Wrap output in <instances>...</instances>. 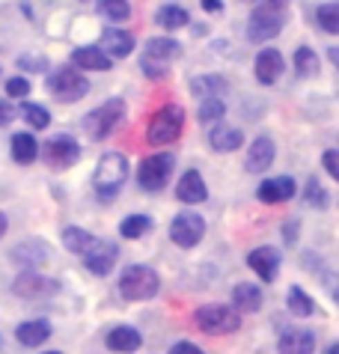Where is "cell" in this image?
Wrapping results in <instances>:
<instances>
[{"label":"cell","instance_id":"cell-29","mask_svg":"<svg viewBox=\"0 0 339 354\" xmlns=\"http://www.w3.org/2000/svg\"><path fill=\"white\" fill-rule=\"evenodd\" d=\"M229 90V81L223 75H196L191 81V93L203 98H221Z\"/></svg>","mask_w":339,"mask_h":354},{"label":"cell","instance_id":"cell-21","mask_svg":"<svg viewBox=\"0 0 339 354\" xmlns=\"http://www.w3.org/2000/svg\"><path fill=\"white\" fill-rule=\"evenodd\" d=\"M104 342H107V348L116 351V354H134V351H140L143 337L137 328H131V324H119V328H111Z\"/></svg>","mask_w":339,"mask_h":354},{"label":"cell","instance_id":"cell-24","mask_svg":"<svg viewBox=\"0 0 339 354\" xmlns=\"http://www.w3.org/2000/svg\"><path fill=\"white\" fill-rule=\"evenodd\" d=\"M72 68H77V72H84V68L86 72H107V68H113V63L98 51V45H84L72 51Z\"/></svg>","mask_w":339,"mask_h":354},{"label":"cell","instance_id":"cell-46","mask_svg":"<svg viewBox=\"0 0 339 354\" xmlns=\"http://www.w3.org/2000/svg\"><path fill=\"white\" fill-rule=\"evenodd\" d=\"M6 226H9V221H6V214L0 212V239H3V235H6Z\"/></svg>","mask_w":339,"mask_h":354},{"label":"cell","instance_id":"cell-30","mask_svg":"<svg viewBox=\"0 0 339 354\" xmlns=\"http://www.w3.org/2000/svg\"><path fill=\"white\" fill-rule=\"evenodd\" d=\"M152 226H155V221L149 218V214H128V218L119 221V235H122L125 241H137L140 235L152 230Z\"/></svg>","mask_w":339,"mask_h":354},{"label":"cell","instance_id":"cell-5","mask_svg":"<svg viewBox=\"0 0 339 354\" xmlns=\"http://www.w3.org/2000/svg\"><path fill=\"white\" fill-rule=\"evenodd\" d=\"M161 289V277L149 265H128L119 277V295L125 301H149Z\"/></svg>","mask_w":339,"mask_h":354},{"label":"cell","instance_id":"cell-10","mask_svg":"<svg viewBox=\"0 0 339 354\" xmlns=\"http://www.w3.org/2000/svg\"><path fill=\"white\" fill-rule=\"evenodd\" d=\"M170 239H173V244H178V248H185V250L196 248V244L205 239V221H203V214H196L191 209L178 212L176 218H173V223H170Z\"/></svg>","mask_w":339,"mask_h":354},{"label":"cell","instance_id":"cell-18","mask_svg":"<svg viewBox=\"0 0 339 354\" xmlns=\"http://www.w3.org/2000/svg\"><path fill=\"white\" fill-rule=\"evenodd\" d=\"M280 354H315V333L310 328H288L277 342Z\"/></svg>","mask_w":339,"mask_h":354},{"label":"cell","instance_id":"cell-32","mask_svg":"<svg viewBox=\"0 0 339 354\" xmlns=\"http://www.w3.org/2000/svg\"><path fill=\"white\" fill-rule=\"evenodd\" d=\"M93 241H95V235H89L86 230H81V226H66V230H63V244H66V250L77 253V257H84Z\"/></svg>","mask_w":339,"mask_h":354},{"label":"cell","instance_id":"cell-28","mask_svg":"<svg viewBox=\"0 0 339 354\" xmlns=\"http://www.w3.org/2000/svg\"><path fill=\"white\" fill-rule=\"evenodd\" d=\"M12 161L15 164H21V167H27V164H33L36 161V155H39V143H36V137L30 134V131H18V134H12Z\"/></svg>","mask_w":339,"mask_h":354},{"label":"cell","instance_id":"cell-33","mask_svg":"<svg viewBox=\"0 0 339 354\" xmlns=\"http://www.w3.org/2000/svg\"><path fill=\"white\" fill-rule=\"evenodd\" d=\"M21 116H24V122L33 131H45L48 125H51V113H48V107L36 104V102H24L21 104Z\"/></svg>","mask_w":339,"mask_h":354},{"label":"cell","instance_id":"cell-35","mask_svg":"<svg viewBox=\"0 0 339 354\" xmlns=\"http://www.w3.org/2000/svg\"><path fill=\"white\" fill-rule=\"evenodd\" d=\"M223 113H226V104H223V98H203V104L196 107V120L203 122V125H217V122H223Z\"/></svg>","mask_w":339,"mask_h":354},{"label":"cell","instance_id":"cell-1","mask_svg":"<svg viewBox=\"0 0 339 354\" xmlns=\"http://www.w3.org/2000/svg\"><path fill=\"white\" fill-rule=\"evenodd\" d=\"M125 179H128V158L122 152H104L102 161L95 164V173H93L95 196L102 203H113L116 194L122 191Z\"/></svg>","mask_w":339,"mask_h":354},{"label":"cell","instance_id":"cell-26","mask_svg":"<svg viewBox=\"0 0 339 354\" xmlns=\"http://www.w3.org/2000/svg\"><path fill=\"white\" fill-rule=\"evenodd\" d=\"M262 304H265L262 289L253 286V283H238L232 289V310L238 313H259Z\"/></svg>","mask_w":339,"mask_h":354},{"label":"cell","instance_id":"cell-25","mask_svg":"<svg viewBox=\"0 0 339 354\" xmlns=\"http://www.w3.org/2000/svg\"><path fill=\"white\" fill-rule=\"evenodd\" d=\"M208 146L214 152H235L244 146V134L235 129V125H226V122H217L212 131H208Z\"/></svg>","mask_w":339,"mask_h":354},{"label":"cell","instance_id":"cell-38","mask_svg":"<svg viewBox=\"0 0 339 354\" xmlns=\"http://www.w3.org/2000/svg\"><path fill=\"white\" fill-rule=\"evenodd\" d=\"M315 21L322 24L324 33H339V6L336 3H322L315 9Z\"/></svg>","mask_w":339,"mask_h":354},{"label":"cell","instance_id":"cell-43","mask_svg":"<svg viewBox=\"0 0 339 354\" xmlns=\"http://www.w3.org/2000/svg\"><path fill=\"white\" fill-rule=\"evenodd\" d=\"M170 354H205V351L199 348L196 342H187V339H182V342H176V346L170 348Z\"/></svg>","mask_w":339,"mask_h":354},{"label":"cell","instance_id":"cell-47","mask_svg":"<svg viewBox=\"0 0 339 354\" xmlns=\"http://www.w3.org/2000/svg\"><path fill=\"white\" fill-rule=\"evenodd\" d=\"M327 57H331V63H339V51H336V48H331V51H327Z\"/></svg>","mask_w":339,"mask_h":354},{"label":"cell","instance_id":"cell-40","mask_svg":"<svg viewBox=\"0 0 339 354\" xmlns=\"http://www.w3.org/2000/svg\"><path fill=\"white\" fill-rule=\"evenodd\" d=\"M3 90H6V98H27L33 86H30L27 77H6Z\"/></svg>","mask_w":339,"mask_h":354},{"label":"cell","instance_id":"cell-2","mask_svg":"<svg viewBox=\"0 0 339 354\" xmlns=\"http://www.w3.org/2000/svg\"><path fill=\"white\" fill-rule=\"evenodd\" d=\"M283 24H286V3H280V0L256 3L250 9V18H247V39L250 42H271V39L280 36Z\"/></svg>","mask_w":339,"mask_h":354},{"label":"cell","instance_id":"cell-31","mask_svg":"<svg viewBox=\"0 0 339 354\" xmlns=\"http://www.w3.org/2000/svg\"><path fill=\"white\" fill-rule=\"evenodd\" d=\"M286 307H288V313H292V316L310 319L313 313H315V301H313L301 286H292V289H288V295H286Z\"/></svg>","mask_w":339,"mask_h":354},{"label":"cell","instance_id":"cell-19","mask_svg":"<svg viewBox=\"0 0 339 354\" xmlns=\"http://www.w3.org/2000/svg\"><path fill=\"white\" fill-rule=\"evenodd\" d=\"M176 200L185 203V205L205 203V200H208V188H205L203 173H199V170L182 173V179H178V185H176Z\"/></svg>","mask_w":339,"mask_h":354},{"label":"cell","instance_id":"cell-41","mask_svg":"<svg viewBox=\"0 0 339 354\" xmlns=\"http://www.w3.org/2000/svg\"><path fill=\"white\" fill-rule=\"evenodd\" d=\"M322 164H324V170H327L331 179H339V152L336 149H327L322 155Z\"/></svg>","mask_w":339,"mask_h":354},{"label":"cell","instance_id":"cell-36","mask_svg":"<svg viewBox=\"0 0 339 354\" xmlns=\"http://www.w3.org/2000/svg\"><path fill=\"white\" fill-rule=\"evenodd\" d=\"M95 9L107 21H128L131 18V3H125V0H102Z\"/></svg>","mask_w":339,"mask_h":354},{"label":"cell","instance_id":"cell-7","mask_svg":"<svg viewBox=\"0 0 339 354\" xmlns=\"http://www.w3.org/2000/svg\"><path fill=\"white\" fill-rule=\"evenodd\" d=\"M125 102L122 98H107L104 104H98L95 111H89L84 116V131L86 137H93V140H104V137H111L119 122L125 120Z\"/></svg>","mask_w":339,"mask_h":354},{"label":"cell","instance_id":"cell-37","mask_svg":"<svg viewBox=\"0 0 339 354\" xmlns=\"http://www.w3.org/2000/svg\"><path fill=\"white\" fill-rule=\"evenodd\" d=\"M304 200H306V205H313V209H318V212H324L327 205H331V194L324 191V185L315 179L306 182V188H304Z\"/></svg>","mask_w":339,"mask_h":354},{"label":"cell","instance_id":"cell-27","mask_svg":"<svg viewBox=\"0 0 339 354\" xmlns=\"http://www.w3.org/2000/svg\"><path fill=\"white\" fill-rule=\"evenodd\" d=\"M155 21H158V27L173 33V30H182V27L191 24V15H187V9L182 3H164L155 12Z\"/></svg>","mask_w":339,"mask_h":354},{"label":"cell","instance_id":"cell-49","mask_svg":"<svg viewBox=\"0 0 339 354\" xmlns=\"http://www.w3.org/2000/svg\"><path fill=\"white\" fill-rule=\"evenodd\" d=\"M42 354H63V351H42Z\"/></svg>","mask_w":339,"mask_h":354},{"label":"cell","instance_id":"cell-39","mask_svg":"<svg viewBox=\"0 0 339 354\" xmlns=\"http://www.w3.org/2000/svg\"><path fill=\"white\" fill-rule=\"evenodd\" d=\"M15 66L21 68V72L36 75V72H45V68H48V57L45 54H21L15 60Z\"/></svg>","mask_w":339,"mask_h":354},{"label":"cell","instance_id":"cell-20","mask_svg":"<svg viewBox=\"0 0 339 354\" xmlns=\"http://www.w3.org/2000/svg\"><path fill=\"white\" fill-rule=\"evenodd\" d=\"M98 51H102L107 60H122L134 51V36L125 33V30H116V27H107L102 33V45H98Z\"/></svg>","mask_w":339,"mask_h":354},{"label":"cell","instance_id":"cell-48","mask_svg":"<svg viewBox=\"0 0 339 354\" xmlns=\"http://www.w3.org/2000/svg\"><path fill=\"white\" fill-rule=\"evenodd\" d=\"M324 354H339V342H331V346H327V351Z\"/></svg>","mask_w":339,"mask_h":354},{"label":"cell","instance_id":"cell-34","mask_svg":"<svg viewBox=\"0 0 339 354\" xmlns=\"http://www.w3.org/2000/svg\"><path fill=\"white\" fill-rule=\"evenodd\" d=\"M318 68H322V63H318V54L313 48H306V45L297 48L295 51V72L301 77H315Z\"/></svg>","mask_w":339,"mask_h":354},{"label":"cell","instance_id":"cell-4","mask_svg":"<svg viewBox=\"0 0 339 354\" xmlns=\"http://www.w3.org/2000/svg\"><path fill=\"white\" fill-rule=\"evenodd\" d=\"M45 90L51 93V98L59 104H75L89 93V81H86L84 72H77V68L59 66L45 77Z\"/></svg>","mask_w":339,"mask_h":354},{"label":"cell","instance_id":"cell-44","mask_svg":"<svg viewBox=\"0 0 339 354\" xmlns=\"http://www.w3.org/2000/svg\"><path fill=\"white\" fill-rule=\"evenodd\" d=\"M297 230H301V221H286L283 223V239H286V244H295L297 241Z\"/></svg>","mask_w":339,"mask_h":354},{"label":"cell","instance_id":"cell-3","mask_svg":"<svg viewBox=\"0 0 339 354\" xmlns=\"http://www.w3.org/2000/svg\"><path fill=\"white\" fill-rule=\"evenodd\" d=\"M185 131V107L170 102L164 107H158L155 116L149 120L146 125V140L152 146H167V143H176Z\"/></svg>","mask_w":339,"mask_h":354},{"label":"cell","instance_id":"cell-15","mask_svg":"<svg viewBox=\"0 0 339 354\" xmlns=\"http://www.w3.org/2000/svg\"><path fill=\"white\" fill-rule=\"evenodd\" d=\"M280 250L277 248H268V244H262V248H256L247 253V265L256 271V277L259 280H265V283H274L277 280V271H280Z\"/></svg>","mask_w":339,"mask_h":354},{"label":"cell","instance_id":"cell-23","mask_svg":"<svg viewBox=\"0 0 339 354\" xmlns=\"http://www.w3.org/2000/svg\"><path fill=\"white\" fill-rule=\"evenodd\" d=\"M48 337H51V322H48V319H30V322H21L15 328V339L21 342L24 348L45 346Z\"/></svg>","mask_w":339,"mask_h":354},{"label":"cell","instance_id":"cell-9","mask_svg":"<svg viewBox=\"0 0 339 354\" xmlns=\"http://www.w3.org/2000/svg\"><path fill=\"white\" fill-rule=\"evenodd\" d=\"M77 158H81V143H77L75 137H68V134L48 137L45 146H42V161L57 173L68 170Z\"/></svg>","mask_w":339,"mask_h":354},{"label":"cell","instance_id":"cell-11","mask_svg":"<svg viewBox=\"0 0 339 354\" xmlns=\"http://www.w3.org/2000/svg\"><path fill=\"white\" fill-rule=\"evenodd\" d=\"M12 292L24 301H48L59 292V283L48 274H39V271H21L18 277L12 280Z\"/></svg>","mask_w":339,"mask_h":354},{"label":"cell","instance_id":"cell-45","mask_svg":"<svg viewBox=\"0 0 339 354\" xmlns=\"http://www.w3.org/2000/svg\"><path fill=\"white\" fill-rule=\"evenodd\" d=\"M203 9L205 12H223V3H217V0H205Z\"/></svg>","mask_w":339,"mask_h":354},{"label":"cell","instance_id":"cell-42","mask_svg":"<svg viewBox=\"0 0 339 354\" xmlns=\"http://www.w3.org/2000/svg\"><path fill=\"white\" fill-rule=\"evenodd\" d=\"M15 120V107L9 104V98H0V129H6Z\"/></svg>","mask_w":339,"mask_h":354},{"label":"cell","instance_id":"cell-12","mask_svg":"<svg viewBox=\"0 0 339 354\" xmlns=\"http://www.w3.org/2000/svg\"><path fill=\"white\" fill-rule=\"evenodd\" d=\"M54 257L51 244L42 241V239H24L18 241L12 250H9V259H12L21 271H36L42 268V265H48V259Z\"/></svg>","mask_w":339,"mask_h":354},{"label":"cell","instance_id":"cell-13","mask_svg":"<svg viewBox=\"0 0 339 354\" xmlns=\"http://www.w3.org/2000/svg\"><path fill=\"white\" fill-rule=\"evenodd\" d=\"M116 257H119L116 241L95 239L93 244H89V250L84 253V265L89 268V274H95V277H107V274L113 271V265H116Z\"/></svg>","mask_w":339,"mask_h":354},{"label":"cell","instance_id":"cell-14","mask_svg":"<svg viewBox=\"0 0 339 354\" xmlns=\"http://www.w3.org/2000/svg\"><path fill=\"white\" fill-rule=\"evenodd\" d=\"M277 158V146H274V137H268V134H259L256 140L250 143V149H247V158H244V170L247 173H268V167L274 164Z\"/></svg>","mask_w":339,"mask_h":354},{"label":"cell","instance_id":"cell-22","mask_svg":"<svg viewBox=\"0 0 339 354\" xmlns=\"http://www.w3.org/2000/svg\"><path fill=\"white\" fill-rule=\"evenodd\" d=\"M143 57L146 60H155L161 66H170L173 60L182 57V42H176V39H167V36H152L143 48Z\"/></svg>","mask_w":339,"mask_h":354},{"label":"cell","instance_id":"cell-8","mask_svg":"<svg viewBox=\"0 0 339 354\" xmlns=\"http://www.w3.org/2000/svg\"><path fill=\"white\" fill-rule=\"evenodd\" d=\"M173 170H176L173 152H155V155H149V158H143L140 167H137V185H140L146 194H158L167 188Z\"/></svg>","mask_w":339,"mask_h":354},{"label":"cell","instance_id":"cell-16","mask_svg":"<svg viewBox=\"0 0 339 354\" xmlns=\"http://www.w3.org/2000/svg\"><path fill=\"white\" fill-rule=\"evenodd\" d=\"M295 194H297V182L292 179V176H271V179H265V182L256 188L259 203H268V205L288 203Z\"/></svg>","mask_w":339,"mask_h":354},{"label":"cell","instance_id":"cell-6","mask_svg":"<svg viewBox=\"0 0 339 354\" xmlns=\"http://www.w3.org/2000/svg\"><path fill=\"white\" fill-rule=\"evenodd\" d=\"M196 328L208 333V337H226L241 328V313L232 310L229 304H205L194 313Z\"/></svg>","mask_w":339,"mask_h":354},{"label":"cell","instance_id":"cell-17","mask_svg":"<svg viewBox=\"0 0 339 354\" xmlns=\"http://www.w3.org/2000/svg\"><path fill=\"white\" fill-rule=\"evenodd\" d=\"M283 68H286V60H283V54L277 51V48H262V51L256 54L253 72H256V81L262 86L277 84V77L283 75Z\"/></svg>","mask_w":339,"mask_h":354}]
</instances>
